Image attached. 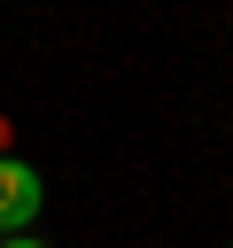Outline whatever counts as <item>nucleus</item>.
<instances>
[{
  "label": "nucleus",
  "mask_w": 233,
  "mask_h": 248,
  "mask_svg": "<svg viewBox=\"0 0 233 248\" xmlns=\"http://www.w3.org/2000/svg\"><path fill=\"white\" fill-rule=\"evenodd\" d=\"M39 202H47L39 170H31V163H16V155H0V240H8V232H31Z\"/></svg>",
  "instance_id": "f257e3e1"
},
{
  "label": "nucleus",
  "mask_w": 233,
  "mask_h": 248,
  "mask_svg": "<svg viewBox=\"0 0 233 248\" xmlns=\"http://www.w3.org/2000/svg\"><path fill=\"white\" fill-rule=\"evenodd\" d=\"M0 248H47V240H31V232H8V240H0Z\"/></svg>",
  "instance_id": "f03ea898"
}]
</instances>
